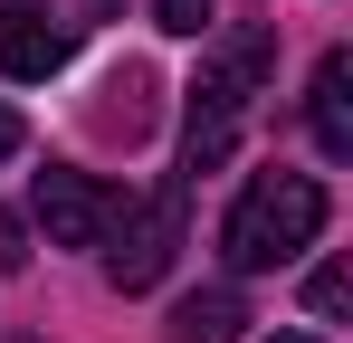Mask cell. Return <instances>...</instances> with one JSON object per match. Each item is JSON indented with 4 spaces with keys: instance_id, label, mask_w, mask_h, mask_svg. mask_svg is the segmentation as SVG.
<instances>
[{
    "instance_id": "obj_1",
    "label": "cell",
    "mask_w": 353,
    "mask_h": 343,
    "mask_svg": "<svg viewBox=\"0 0 353 343\" xmlns=\"http://www.w3.org/2000/svg\"><path fill=\"white\" fill-rule=\"evenodd\" d=\"M268 67H277V29H230L220 48L201 57V76H191V114H181V172H191V181L220 172V163L239 153V124H248V105H258Z\"/></svg>"
},
{
    "instance_id": "obj_2",
    "label": "cell",
    "mask_w": 353,
    "mask_h": 343,
    "mask_svg": "<svg viewBox=\"0 0 353 343\" xmlns=\"http://www.w3.org/2000/svg\"><path fill=\"white\" fill-rule=\"evenodd\" d=\"M325 238V181L315 172H248V191L230 200V220H220V258H230L239 277H258V267H287L296 248H315Z\"/></svg>"
},
{
    "instance_id": "obj_3",
    "label": "cell",
    "mask_w": 353,
    "mask_h": 343,
    "mask_svg": "<svg viewBox=\"0 0 353 343\" xmlns=\"http://www.w3.org/2000/svg\"><path fill=\"white\" fill-rule=\"evenodd\" d=\"M115 248H105V277L124 286V295H143V286H163V267H172L181 248V181L172 191H143V200H115V229H105Z\"/></svg>"
},
{
    "instance_id": "obj_4",
    "label": "cell",
    "mask_w": 353,
    "mask_h": 343,
    "mask_svg": "<svg viewBox=\"0 0 353 343\" xmlns=\"http://www.w3.org/2000/svg\"><path fill=\"white\" fill-rule=\"evenodd\" d=\"M39 229H48V248H105V229H115V181H96V172H67V163H48L39 172Z\"/></svg>"
},
{
    "instance_id": "obj_5",
    "label": "cell",
    "mask_w": 353,
    "mask_h": 343,
    "mask_svg": "<svg viewBox=\"0 0 353 343\" xmlns=\"http://www.w3.org/2000/svg\"><path fill=\"white\" fill-rule=\"evenodd\" d=\"M67 57H77V19H67V10H48V0H0V76L39 86V76H58Z\"/></svg>"
},
{
    "instance_id": "obj_6",
    "label": "cell",
    "mask_w": 353,
    "mask_h": 343,
    "mask_svg": "<svg viewBox=\"0 0 353 343\" xmlns=\"http://www.w3.org/2000/svg\"><path fill=\"white\" fill-rule=\"evenodd\" d=\"M305 124H315V143L344 163L353 153V57L344 48H325L315 57V96H305Z\"/></svg>"
},
{
    "instance_id": "obj_7",
    "label": "cell",
    "mask_w": 353,
    "mask_h": 343,
    "mask_svg": "<svg viewBox=\"0 0 353 343\" xmlns=\"http://www.w3.org/2000/svg\"><path fill=\"white\" fill-rule=\"evenodd\" d=\"M239 324H248V295L239 286H191L163 315V343H239Z\"/></svg>"
},
{
    "instance_id": "obj_8",
    "label": "cell",
    "mask_w": 353,
    "mask_h": 343,
    "mask_svg": "<svg viewBox=\"0 0 353 343\" xmlns=\"http://www.w3.org/2000/svg\"><path fill=\"white\" fill-rule=\"evenodd\" d=\"M105 96H115V105H96V124L134 143V134L153 124V67H124V76H115V86H105Z\"/></svg>"
},
{
    "instance_id": "obj_9",
    "label": "cell",
    "mask_w": 353,
    "mask_h": 343,
    "mask_svg": "<svg viewBox=\"0 0 353 343\" xmlns=\"http://www.w3.org/2000/svg\"><path fill=\"white\" fill-rule=\"evenodd\" d=\"M153 29H172V39H201V29H210V0H153Z\"/></svg>"
},
{
    "instance_id": "obj_10",
    "label": "cell",
    "mask_w": 353,
    "mask_h": 343,
    "mask_svg": "<svg viewBox=\"0 0 353 343\" xmlns=\"http://www.w3.org/2000/svg\"><path fill=\"white\" fill-rule=\"evenodd\" d=\"M344 295H353L344 267H315V277H305V305H315V315H344Z\"/></svg>"
},
{
    "instance_id": "obj_11",
    "label": "cell",
    "mask_w": 353,
    "mask_h": 343,
    "mask_svg": "<svg viewBox=\"0 0 353 343\" xmlns=\"http://www.w3.org/2000/svg\"><path fill=\"white\" fill-rule=\"evenodd\" d=\"M10 267H29V220H19V210H0V277H10Z\"/></svg>"
},
{
    "instance_id": "obj_12",
    "label": "cell",
    "mask_w": 353,
    "mask_h": 343,
    "mask_svg": "<svg viewBox=\"0 0 353 343\" xmlns=\"http://www.w3.org/2000/svg\"><path fill=\"white\" fill-rule=\"evenodd\" d=\"M19 143H29V124H19V114L0 105V163H10V153H19Z\"/></svg>"
},
{
    "instance_id": "obj_13",
    "label": "cell",
    "mask_w": 353,
    "mask_h": 343,
    "mask_svg": "<svg viewBox=\"0 0 353 343\" xmlns=\"http://www.w3.org/2000/svg\"><path fill=\"white\" fill-rule=\"evenodd\" d=\"M86 10H124V0H86Z\"/></svg>"
},
{
    "instance_id": "obj_14",
    "label": "cell",
    "mask_w": 353,
    "mask_h": 343,
    "mask_svg": "<svg viewBox=\"0 0 353 343\" xmlns=\"http://www.w3.org/2000/svg\"><path fill=\"white\" fill-rule=\"evenodd\" d=\"M277 343H315V334H277Z\"/></svg>"
}]
</instances>
